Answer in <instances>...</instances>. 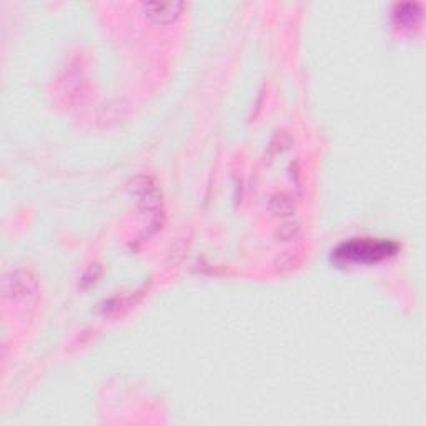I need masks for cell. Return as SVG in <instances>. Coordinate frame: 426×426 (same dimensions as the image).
I'll use <instances>...</instances> for the list:
<instances>
[{"label": "cell", "mask_w": 426, "mask_h": 426, "mask_svg": "<svg viewBox=\"0 0 426 426\" xmlns=\"http://www.w3.org/2000/svg\"><path fill=\"white\" fill-rule=\"evenodd\" d=\"M398 252V243L383 238H353L341 243L331 252L338 265H370L381 261Z\"/></svg>", "instance_id": "1"}, {"label": "cell", "mask_w": 426, "mask_h": 426, "mask_svg": "<svg viewBox=\"0 0 426 426\" xmlns=\"http://www.w3.org/2000/svg\"><path fill=\"white\" fill-rule=\"evenodd\" d=\"M185 6L181 2H149L144 4V8L158 22H170L180 15Z\"/></svg>", "instance_id": "2"}, {"label": "cell", "mask_w": 426, "mask_h": 426, "mask_svg": "<svg viewBox=\"0 0 426 426\" xmlns=\"http://www.w3.org/2000/svg\"><path fill=\"white\" fill-rule=\"evenodd\" d=\"M397 17L399 22L411 24V22H415L421 17V6L420 4H403V6H398Z\"/></svg>", "instance_id": "3"}]
</instances>
